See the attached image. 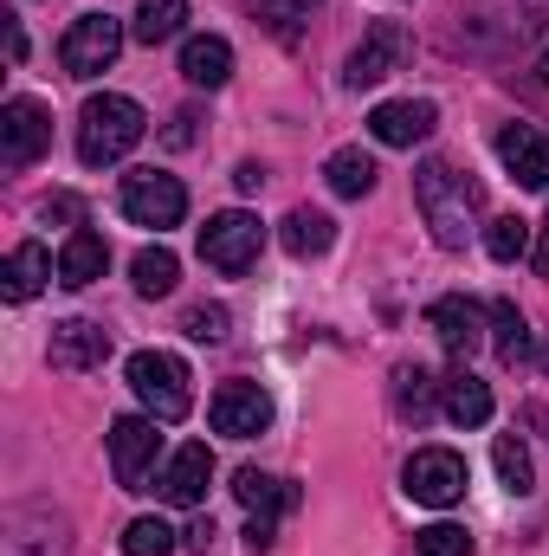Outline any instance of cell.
Returning <instances> with one entry per match:
<instances>
[{
    "label": "cell",
    "instance_id": "25",
    "mask_svg": "<svg viewBox=\"0 0 549 556\" xmlns=\"http://www.w3.org/2000/svg\"><path fill=\"white\" fill-rule=\"evenodd\" d=\"M491 343H498V363H505V369H518V363L531 356V324H524V311H518L511 298L491 304Z\"/></svg>",
    "mask_w": 549,
    "mask_h": 556
},
{
    "label": "cell",
    "instance_id": "1",
    "mask_svg": "<svg viewBox=\"0 0 549 556\" xmlns=\"http://www.w3.org/2000/svg\"><path fill=\"white\" fill-rule=\"evenodd\" d=\"M413 201H420V220L433 227V240L452 253V247H465V233H472V220H478V181H465L452 162H420L413 168Z\"/></svg>",
    "mask_w": 549,
    "mask_h": 556
},
{
    "label": "cell",
    "instance_id": "24",
    "mask_svg": "<svg viewBox=\"0 0 549 556\" xmlns=\"http://www.w3.org/2000/svg\"><path fill=\"white\" fill-rule=\"evenodd\" d=\"M439 389H446V382H439L426 363H401V369H395V415L401 420H426L433 415V402H439Z\"/></svg>",
    "mask_w": 549,
    "mask_h": 556
},
{
    "label": "cell",
    "instance_id": "38",
    "mask_svg": "<svg viewBox=\"0 0 549 556\" xmlns=\"http://www.w3.org/2000/svg\"><path fill=\"white\" fill-rule=\"evenodd\" d=\"M531 266H537V278H549V214H544V240H537V253H531Z\"/></svg>",
    "mask_w": 549,
    "mask_h": 556
},
{
    "label": "cell",
    "instance_id": "37",
    "mask_svg": "<svg viewBox=\"0 0 549 556\" xmlns=\"http://www.w3.org/2000/svg\"><path fill=\"white\" fill-rule=\"evenodd\" d=\"M207 544H214V525H207V518H194V525H188V551H207Z\"/></svg>",
    "mask_w": 549,
    "mask_h": 556
},
{
    "label": "cell",
    "instance_id": "29",
    "mask_svg": "<svg viewBox=\"0 0 549 556\" xmlns=\"http://www.w3.org/2000/svg\"><path fill=\"white\" fill-rule=\"evenodd\" d=\"M491 466H498V479H505L511 492H531V453H524V440H518V433H498Z\"/></svg>",
    "mask_w": 549,
    "mask_h": 556
},
{
    "label": "cell",
    "instance_id": "39",
    "mask_svg": "<svg viewBox=\"0 0 549 556\" xmlns=\"http://www.w3.org/2000/svg\"><path fill=\"white\" fill-rule=\"evenodd\" d=\"M537 85H549V52L537 59Z\"/></svg>",
    "mask_w": 549,
    "mask_h": 556
},
{
    "label": "cell",
    "instance_id": "32",
    "mask_svg": "<svg viewBox=\"0 0 549 556\" xmlns=\"http://www.w3.org/2000/svg\"><path fill=\"white\" fill-rule=\"evenodd\" d=\"M413 544H420V556H472V538L459 525H426Z\"/></svg>",
    "mask_w": 549,
    "mask_h": 556
},
{
    "label": "cell",
    "instance_id": "27",
    "mask_svg": "<svg viewBox=\"0 0 549 556\" xmlns=\"http://www.w3.org/2000/svg\"><path fill=\"white\" fill-rule=\"evenodd\" d=\"M181 20H188V0H137V33L142 46H162V39H175L181 33Z\"/></svg>",
    "mask_w": 549,
    "mask_h": 556
},
{
    "label": "cell",
    "instance_id": "14",
    "mask_svg": "<svg viewBox=\"0 0 549 556\" xmlns=\"http://www.w3.org/2000/svg\"><path fill=\"white\" fill-rule=\"evenodd\" d=\"M498 162L511 168L518 188H549V137L531 124H505L498 130Z\"/></svg>",
    "mask_w": 549,
    "mask_h": 556
},
{
    "label": "cell",
    "instance_id": "13",
    "mask_svg": "<svg viewBox=\"0 0 549 556\" xmlns=\"http://www.w3.org/2000/svg\"><path fill=\"white\" fill-rule=\"evenodd\" d=\"M104 356H111V330H104V324H85V317L52 324V369L85 376V369H98Z\"/></svg>",
    "mask_w": 549,
    "mask_h": 556
},
{
    "label": "cell",
    "instance_id": "36",
    "mask_svg": "<svg viewBox=\"0 0 549 556\" xmlns=\"http://www.w3.org/2000/svg\"><path fill=\"white\" fill-rule=\"evenodd\" d=\"M7 59H13V65L26 59V33H20V20H13V13H7Z\"/></svg>",
    "mask_w": 549,
    "mask_h": 556
},
{
    "label": "cell",
    "instance_id": "2",
    "mask_svg": "<svg viewBox=\"0 0 549 556\" xmlns=\"http://www.w3.org/2000/svg\"><path fill=\"white\" fill-rule=\"evenodd\" d=\"M142 130H149V117H142L137 98L104 91V98H91L78 111V162L85 168H111V162H124L142 142Z\"/></svg>",
    "mask_w": 549,
    "mask_h": 556
},
{
    "label": "cell",
    "instance_id": "20",
    "mask_svg": "<svg viewBox=\"0 0 549 556\" xmlns=\"http://www.w3.org/2000/svg\"><path fill=\"white\" fill-rule=\"evenodd\" d=\"M233 498H240L253 518H272V511H291V505H297V492H291L284 479H272V472H259V466H240V472H233Z\"/></svg>",
    "mask_w": 549,
    "mask_h": 556
},
{
    "label": "cell",
    "instance_id": "18",
    "mask_svg": "<svg viewBox=\"0 0 549 556\" xmlns=\"http://www.w3.org/2000/svg\"><path fill=\"white\" fill-rule=\"evenodd\" d=\"M278 240H284L291 260H323V253L336 247V220H330L323 207H291L284 227H278Z\"/></svg>",
    "mask_w": 549,
    "mask_h": 556
},
{
    "label": "cell",
    "instance_id": "10",
    "mask_svg": "<svg viewBox=\"0 0 549 556\" xmlns=\"http://www.w3.org/2000/svg\"><path fill=\"white\" fill-rule=\"evenodd\" d=\"M155 446H162L155 415H124L111 427V472H117L124 492H149L142 479H149V466H155Z\"/></svg>",
    "mask_w": 549,
    "mask_h": 556
},
{
    "label": "cell",
    "instance_id": "12",
    "mask_svg": "<svg viewBox=\"0 0 549 556\" xmlns=\"http://www.w3.org/2000/svg\"><path fill=\"white\" fill-rule=\"evenodd\" d=\"M433 124H439V111L426 98H395V104L369 111V137L382 142V149H413V142L433 137Z\"/></svg>",
    "mask_w": 549,
    "mask_h": 556
},
{
    "label": "cell",
    "instance_id": "8",
    "mask_svg": "<svg viewBox=\"0 0 549 556\" xmlns=\"http://www.w3.org/2000/svg\"><path fill=\"white\" fill-rule=\"evenodd\" d=\"M124 214L137 220V227H181V214H188V188L175 181V175H130L124 181Z\"/></svg>",
    "mask_w": 549,
    "mask_h": 556
},
{
    "label": "cell",
    "instance_id": "5",
    "mask_svg": "<svg viewBox=\"0 0 549 556\" xmlns=\"http://www.w3.org/2000/svg\"><path fill=\"white\" fill-rule=\"evenodd\" d=\"M117 52H124V26H117L111 13H78L72 33L59 39V65H65L72 78H98V72H111Z\"/></svg>",
    "mask_w": 549,
    "mask_h": 556
},
{
    "label": "cell",
    "instance_id": "34",
    "mask_svg": "<svg viewBox=\"0 0 549 556\" xmlns=\"http://www.w3.org/2000/svg\"><path fill=\"white\" fill-rule=\"evenodd\" d=\"M233 181H240V194H259V188H266V168H259V162H240Z\"/></svg>",
    "mask_w": 549,
    "mask_h": 556
},
{
    "label": "cell",
    "instance_id": "11",
    "mask_svg": "<svg viewBox=\"0 0 549 556\" xmlns=\"http://www.w3.org/2000/svg\"><path fill=\"white\" fill-rule=\"evenodd\" d=\"M408 59V33L395 26V20H382V26H369V39L349 52V65H343V85L349 91H369V85H382L395 65Z\"/></svg>",
    "mask_w": 549,
    "mask_h": 556
},
{
    "label": "cell",
    "instance_id": "15",
    "mask_svg": "<svg viewBox=\"0 0 549 556\" xmlns=\"http://www.w3.org/2000/svg\"><path fill=\"white\" fill-rule=\"evenodd\" d=\"M485 317H491V311H478L472 298H433V311H426L433 337H439L452 356H472V350L485 343Z\"/></svg>",
    "mask_w": 549,
    "mask_h": 556
},
{
    "label": "cell",
    "instance_id": "22",
    "mask_svg": "<svg viewBox=\"0 0 549 556\" xmlns=\"http://www.w3.org/2000/svg\"><path fill=\"white\" fill-rule=\"evenodd\" d=\"M375 155L369 149H336L330 162H323V181H330V194H343V201H362L369 188H375Z\"/></svg>",
    "mask_w": 549,
    "mask_h": 556
},
{
    "label": "cell",
    "instance_id": "31",
    "mask_svg": "<svg viewBox=\"0 0 549 556\" xmlns=\"http://www.w3.org/2000/svg\"><path fill=\"white\" fill-rule=\"evenodd\" d=\"M227 324H233V317H227V304H194V311L181 317V330H188L194 343H220V337H227Z\"/></svg>",
    "mask_w": 549,
    "mask_h": 556
},
{
    "label": "cell",
    "instance_id": "17",
    "mask_svg": "<svg viewBox=\"0 0 549 556\" xmlns=\"http://www.w3.org/2000/svg\"><path fill=\"white\" fill-rule=\"evenodd\" d=\"M181 78H188V85H201V91H220V85L233 78V46H227L220 33L188 39V46H181Z\"/></svg>",
    "mask_w": 549,
    "mask_h": 556
},
{
    "label": "cell",
    "instance_id": "19",
    "mask_svg": "<svg viewBox=\"0 0 549 556\" xmlns=\"http://www.w3.org/2000/svg\"><path fill=\"white\" fill-rule=\"evenodd\" d=\"M46 278H52V253L39 240H26V247H13V260L0 273V291H7V304H26V298H39Z\"/></svg>",
    "mask_w": 549,
    "mask_h": 556
},
{
    "label": "cell",
    "instance_id": "26",
    "mask_svg": "<svg viewBox=\"0 0 549 556\" xmlns=\"http://www.w3.org/2000/svg\"><path fill=\"white\" fill-rule=\"evenodd\" d=\"M130 278H137L142 298H168V291H175V278H181V260H175L168 247H142L137 260H130Z\"/></svg>",
    "mask_w": 549,
    "mask_h": 556
},
{
    "label": "cell",
    "instance_id": "33",
    "mask_svg": "<svg viewBox=\"0 0 549 556\" xmlns=\"http://www.w3.org/2000/svg\"><path fill=\"white\" fill-rule=\"evenodd\" d=\"M259 13H272V20H297L304 7H317V0H253Z\"/></svg>",
    "mask_w": 549,
    "mask_h": 556
},
{
    "label": "cell",
    "instance_id": "28",
    "mask_svg": "<svg viewBox=\"0 0 549 556\" xmlns=\"http://www.w3.org/2000/svg\"><path fill=\"white\" fill-rule=\"evenodd\" d=\"M485 253H491L498 266L524 260V253H531V220H518V214H498V220L485 227Z\"/></svg>",
    "mask_w": 549,
    "mask_h": 556
},
{
    "label": "cell",
    "instance_id": "35",
    "mask_svg": "<svg viewBox=\"0 0 549 556\" xmlns=\"http://www.w3.org/2000/svg\"><path fill=\"white\" fill-rule=\"evenodd\" d=\"M194 124H201V117H194V111H181V117H175V130H168V149H181V142H194Z\"/></svg>",
    "mask_w": 549,
    "mask_h": 556
},
{
    "label": "cell",
    "instance_id": "3",
    "mask_svg": "<svg viewBox=\"0 0 549 556\" xmlns=\"http://www.w3.org/2000/svg\"><path fill=\"white\" fill-rule=\"evenodd\" d=\"M188 382H194L188 363L168 356V350H137V356H130V389L142 395V408L162 420V427L188 420V408H194V389H188Z\"/></svg>",
    "mask_w": 549,
    "mask_h": 556
},
{
    "label": "cell",
    "instance_id": "21",
    "mask_svg": "<svg viewBox=\"0 0 549 556\" xmlns=\"http://www.w3.org/2000/svg\"><path fill=\"white\" fill-rule=\"evenodd\" d=\"M111 266V247L98 240V233H72L65 240V253H59V285H72V291H85V285H98Z\"/></svg>",
    "mask_w": 549,
    "mask_h": 556
},
{
    "label": "cell",
    "instance_id": "30",
    "mask_svg": "<svg viewBox=\"0 0 549 556\" xmlns=\"http://www.w3.org/2000/svg\"><path fill=\"white\" fill-rule=\"evenodd\" d=\"M124 556H175V531L162 518H137L124 525Z\"/></svg>",
    "mask_w": 549,
    "mask_h": 556
},
{
    "label": "cell",
    "instance_id": "23",
    "mask_svg": "<svg viewBox=\"0 0 549 556\" xmlns=\"http://www.w3.org/2000/svg\"><path fill=\"white\" fill-rule=\"evenodd\" d=\"M439 408L459 420V427H485V420H491V389H485L472 369H459V376H446V389H439Z\"/></svg>",
    "mask_w": 549,
    "mask_h": 556
},
{
    "label": "cell",
    "instance_id": "4",
    "mask_svg": "<svg viewBox=\"0 0 549 556\" xmlns=\"http://www.w3.org/2000/svg\"><path fill=\"white\" fill-rule=\"evenodd\" d=\"M259 247H266V220L246 214V207H227V214H214V220L201 227V260H207L214 273L240 278L253 260H259Z\"/></svg>",
    "mask_w": 549,
    "mask_h": 556
},
{
    "label": "cell",
    "instance_id": "6",
    "mask_svg": "<svg viewBox=\"0 0 549 556\" xmlns=\"http://www.w3.org/2000/svg\"><path fill=\"white\" fill-rule=\"evenodd\" d=\"M401 492H408L413 505H433V511L459 505L465 498V459L452 446H420L401 466Z\"/></svg>",
    "mask_w": 549,
    "mask_h": 556
},
{
    "label": "cell",
    "instance_id": "16",
    "mask_svg": "<svg viewBox=\"0 0 549 556\" xmlns=\"http://www.w3.org/2000/svg\"><path fill=\"white\" fill-rule=\"evenodd\" d=\"M155 485H162V498H168V505L194 511V505L207 498V485H214V453H207L201 440H194V446H181V453L168 459V472H162Z\"/></svg>",
    "mask_w": 549,
    "mask_h": 556
},
{
    "label": "cell",
    "instance_id": "9",
    "mask_svg": "<svg viewBox=\"0 0 549 556\" xmlns=\"http://www.w3.org/2000/svg\"><path fill=\"white\" fill-rule=\"evenodd\" d=\"M207 420H214V433H227V440H253V433L272 427V395H266L259 382H220Z\"/></svg>",
    "mask_w": 549,
    "mask_h": 556
},
{
    "label": "cell",
    "instance_id": "40",
    "mask_svg": "<svg viewBox=\"0 0 549 556\" xmlns=\"http://www.w3.org/2000/svg\"><path fill=\"white\" fill-rule=\"evenodd\" d=\"M544 369H549V350H544Z\"/></svg>",
    "mask_w": 549,
    "mask_h": 556
},
{
    "label": "cell",
    "instance_id": "7",
    "mask_svg": "<svg viewBox=\"0 0 549 556\" xmlns=\"http://www.w3.org/2000/svg\"><path fill=\"white\" fill-rule=\"evenodd\" d=\"M46 142H52V117H46V104H33V98H7V111H0V162H7V168H33V162L46 155Z\"/></svg>",
    "mask_w": 549,
    "mask_h": 556
}]
</instances>
